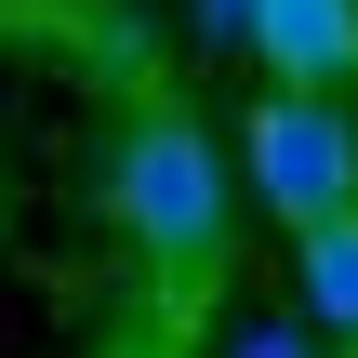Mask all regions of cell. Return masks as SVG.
Instances as JSON below:
<instances>
[{
    "label": "cell",
    "instance_id": "cell-3",
    "mask_svg": "<svg viewBox=\"0 0 358 358\" xmlns=\"http://www.w3.org/2000/svg\"><path fill=\"white\" fill-rule=\"evenodd\" d=\"M279 93H345L358 80V0H252V40Z\"/></svg>",
    "mask_w": 358,
    "mask_h": 358
},
{
    "label": "cell",
    "instance_id": "cell-6",
    "mask_svg": "<svg viewBox=\"0 0 358 358\" xmlns=\"http://www.w3.org/2000/svg\"><path fill=\"white\" fill-rule=\"evenodd\" d=\"M226 358H319V345H306L292 319H252V332H239V345H226Z\"/></svg>",
    "mask_w": 358,
    "mask_h": 358
},
{
    "label": "cell",
    "instance_id": "cell-1",
    "mask_svg": "<svg viewBox=\"0 0 358 358\" xmlns=\"http://www.w3.org/2000/svg\"><path fill=\"white\" fill-rule=\"evenodd\" d=\"M106 213H120V239H133L146 266H173V279L226 266V159H213V133H199L186 106H133L120 173H106Z\"/></svg>",
    "mask_w": 358,
    "mask_h": 358
},
{
    "label": "cell",
    "instance_id": "cell-2",
    "mask_svg": "<svg viewBox=\"0 0 358 358\" xmlns=\"http://www.w3.org/2000/svg\"><path fill=\"white\" fill-rule=\"evenodd\" d=\"M239 173H252V199L306 239V226H332V213H358V120L332 106V93H252V120H239Z\"/></svg>",
    "mask_w": 358,
    "mask_h": 358
},
{
    "label": "cell",
    "instance_id": "cell-5",
    "mask_svg": "<svg viewBox=\"0 0 358 358\" xmlns=\"http://www.w3.org/2000/svg\"><path fill=\"white\" fill-rule=\"evenodd\" d=\"M186 27H199L213 53H239V40H252V0H186Z\"/></svg>",
    "mask_w": 358,
    "mask_h": 358
},
{
    "label": "cell",
    "instance_id": "cell-4",
    "mask_svg": "<svg viewBox=\"0 0 358 358\" xmlns=\"http://www.w3.org/2000/svg\"><path fill=\"white\" fill-rule=\"evenodd\" d=\"M292 306H306L332 345H358V213H332V226L292 239Z\"/></svg>",
    "mask_w": 358,
    "mask_h": 358
}]
</instances>
